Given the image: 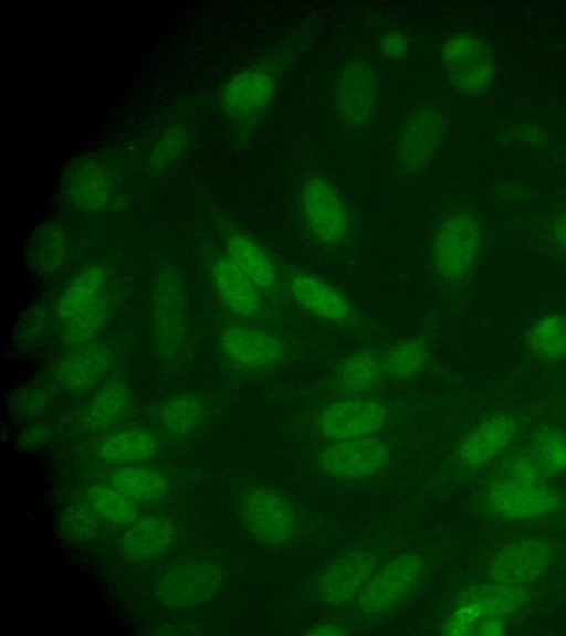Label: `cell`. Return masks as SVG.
<instances>
[{
    "label": "cell",
    "mask_w": 566,
    "mask_h": 636,
    "mask_svg": "<svg viewBox=\"0 0 566 636\" xmlns=\"http://www.w3.org/2000/svg\"><path fill=\"white\" fill-rule=\"evenodd\" d=\"M211 212L222 242L223 253L269 296L293 311L283 293L276 262L277 253L266 247L222 209L213 208Z\"/></svg>",
    "instance_id": "ac0fdd59"
},
{
    "label": "cell",
    "mask_w": 566,
    "mask_h": 636,
    "mask_svg": "<svg viewBox=\"0 0 566 636\" xmlns=\"http://www.w3.org/2000/svg\"><path fill=\"white\" fill-rule=\"evenodd\" d=\"M130 403V392L125 382H107L88 401L82 413V423L88 431H103L117 423Z\"/></svg>",
    "instance_id": "1f68e13d"
},
{
    "label": "cell",
    "mask_w": 566,
    "mask_h": 636,
    "mask_svg": "<svg viewBox=\"0 0 566 636\" xmlns=\"http://www.w3.org/2000/svg\"><path fill=\"white\" fill-rule=\"evenodd\" d=\"M322 26L319 14L305 17L261 55L222 82L218 105L235 147L245 148L252 141L284 76L316 42Z\"/></svg>",
    "instance_id": "5b68a950"
},
{
    "label": "cell",
    "mask_w": 566,
    "mask_h": 636,
    "mask_svg": "<svg viewBox=\"0 0 566 636\" xmlns=\"http://www.w3.org/2000/svg\"><path fill=\"white\" fill-rule=\"evenodd\" d=\"M523 365L500 385L507 392L530 369L549 373L552 378L566 370V311L541 314L526 327L522 337Z\"/></svg>",
    "instance_id": "cb8c5ba5"
},
{
    "label": "cell",
    "mask_w": 566,
    "mask_h": 636,
    "mask_svg": "<svg viewBox=\"0 0 566 636\" xmlns=\"http://www.w3.org/2000/svg\"><path fill=\"white\" fill-rule=\"evenodd\" d=\"M49 316L45 307L34 305L28 308L18 320L14 337L17 342L29 346L38 341L45 331Z\"/></svg>",
    "instance_id": "60d3db41"
},
{
    "label": "cell",
    "mask_w": 566,
    "mask_h": 636,
    "mask_svg": "<svg viewBox=\"0 0 566 636\" xmlns=\"http://www.w3.org/2000/svg\"><path fill=\"white\" fill-rule=\"evenodd\" d=\"M105 283L106 271L101 264H88L81 268L57 297V318L63 322L73 318L104 293Z\"/></svg>",
    "instance_id": "f546056e"
},
{
    "label": "cell",
    "mask_w": 566,
    "mask_h": 636,
    "mask_svg": "<svg viewBox=\"0 0 566 636\" xmlns=\"http://www.w3.org/2000/svg\"><path fill=\"white\" fill-rule=\"evenodd\" d=\"M112 312V300L103 293L91 305L64 322L63 341L71 348L95 340Z\"/></svg>",
    "instance_id": "e575fe53"
},
{
    "label": "cell",
    "mask_w": 566,
    "mask_h": 636,
    "mask_svg": "<svg viewBox=\"0 0 566 636\" xmlns=\"http://www.w3.org/2000/svg\"><path fill=\"white\" fill-rule=\"evenodd\" d=\"M176 528L164 516L137 518L119 540L123 555L132 562H147L160 556L174 544Z\"/></svg>",
    "instance_id": "4316f807"
},
{
    "label": "cell",
    "mask_w": 566,
    "mask_h": 636,
    "mask_svg": "<svg viewBox=\"0 0 566 636\" xmlns=\"http://www.w3.org/2000/svg\"><path fill=\"white\" fill-rule=\"evenodd\" d=\"M483 395L461 417L430 468L417 480L403 509L423 515L429 506L469 487L507 453L551 407L546 393L527 399Z\"/></svg>",
    "instance_id": "7a4b0ae2"
},
{
    "label": "cell",
    "mask_w": 566,
    "mask_h": 636,
    "mask_svg": "<svg viewBox=\"0 0 566 636\" xmlns=\"http://www.w3.org/2000/svg\"><path fill=\"white\" fill-rule=\"evenodd\" d=\"M565 601L566 574L535 584H511L460 572L440 603L468 608L478 622L482 617L504 616L527 623L559 607Z\"/></svg>",
    "instance_id": "4fadbf2b"
},
{
    "label": "cell",
    "mask_w": 566,
    "mask_h": 636,
    "mask_svg": "<svg viewBox=\"0 0 566 636\" xmlns=\"http://www.w3.org/2000/svg\"><path fill=\"white\" fill-rule=\"evenodd\" d=\"M186 293L179 272L163 267L151 293V330L154 347L164 361L179 358L186 338Z\"/></svg>",
    "instance_id": "d6986e66"
},
{
    "label": "cell",
    "mask_w": 566,
    "mask_h": 636,
    "mask_svg": "<svg viewBox=\"0 0 566 636\" xmlns=\"http://www.w3.org/2000/svg\"><path fill=\"white\" fill-rule=\"evenodd\" d=\"M484 225L473 209L455 206L436 223L429 266L443 307L452 315L467 305L484 247Z\"/></svg>",
    "instance_id": "7c38bea8"
},
{
    "label": "cell",
    "mask_w": 566,
    "mask_h": 636,
    "mask_svg": "<svg viewBox=\"0 0 566 636\" xmlns=\"http://www.w3.org/2000/svg\"><path fill=\"white\" fill-rule=\"evenodd\" d=\"M60 524L64 536L77 542L92 540L98 531L95 511L77 504L69 506L63 511Z\"/></svg>",
    "instance_id": "74e56055"
},
{
    "label": "cell",
    "mask_w": 566,
    "mask_h": 636,
    "mask_svg": "<svg viewBox=\"0 0 566 636\" xmlns=\"http://www.w3.org/2000/svg\"><path fill=\"white\" fill-rule=\"evenodd\" d=\"M377 49L381 57L388 61H399L409 53L410 39L400 29H389L379 36Z\"/></svg>",
    "instance_id": "7bdbcfd3"
},
{
    "label": "cell",
    "mask_w": 566,
    "mask_h": 636,
    "mask_svg": "<svg viewBox=\"0 0 566 636\" xmlns=\"http://www.w3.org/2000/svg\"><path fill=\"white\" fill-rule=\"evenodd\" d=\"M546 394L553 410L566 420V370L548 379Z\"/></svg>",
    "instance_id": "f6af8a7d"
},
{
    "label": "cell",
    "mask_w": 566,
    "mask_h": 636,
    "mask_svg": "<svg viewBox=\"0 0 566 636\" xmlns=\"http://www.w3.org/2000/svg\"><path fill=\"white\" fill-rule=\"evenodd\" d=\"M479 393L469 386L444 391L407 389L297 405L282 430L289 438L304 445L365 437L423 422Z\"/></svg>",
    "instance_id": "3957f363"
},
{
    "label": "cell",
    "mask_w": 566,
    "mask_h": 636,
    "mask_svg": "<svg viewBox=\"0 0 566 636\" xmlns=\"http://www.w3.org/2000/svg\"><path fill=\"white\" fill-rule=\"evenodd\" d=\"M553 483L566 481V420L551 404L520 439Z\"/></svg>",
    "instance_id": "d4e9b609"
},
{
    "label": "cell",
    "mask_w": 566,
    "mask_h": 636,
    "mask_svg": "<svg viewBox=\"0 0 566 636\" xmlns=\"http://www.w3.org/2000/svg\"><path fill=\"white\" fill-rule=\"evenodd\" d=\"M379 76L364 57H352L337 72L333 102L338 119L350 129L369 125L379 103Z\"/></svg>",
    "instance_id": "603a6c76"
},
{
    "label": "cell",
    "mask_w": 566,
    "mask_h": 636,
    "mask_svg": "<svg viewBox=\"0 0 566 636\" xmlns=\"http://www.w3.org/2000/svg\"><path fill=\"white\" fill-rule=\"evenodd\" d=\"M48 389L39 385H25L14 392L10 406L14 414L24 418H34L44 413L51 404Z\"/></svg>",
    "instance_id": "f35d334b"
},
{
    "label": "cell",
    "mask_w": 566,
    "mask_h": 636,
    "mask_svg": "<svg viewBox=\"0 0 566 636\" xmlns=\"http://www.w3.org/2000/svg\"><path fill=\"white\" fill-rule=\"evenodd\" d=\"M439 59L449 84L460 94L485 93L496 77V60L488 41L472 31H457L441 43Z\"/></svg>",
    "instance_id": "e0dca14e"
},
{
    "label": "cell",
    "mask_w": 566,
    "mask_h": 636,
    "mask_svg": "<svg viewBox=\"0 0 566 636\" xmlns=\"http://www.w3.org/2000/svg\"><path fill=\"white\" fill-rule=\"evenodd\" d=\"M87 500L95 513L109 523L128 526L137 519L135 501L111 484L92 486Z\"/></svg>",
    "instance_id": "8d00e7d4"
},
{
    "label": "cell",
    "mask_w": 566,
    "mask_h": 636,
    "mask_svg": "<svg viewBox=\"0 0 566 636\" xmlns=\"http://www.w3.org/2000/svg\"><path fill=\"white\" fill-rule=\"evenodd\" d=\"M69 255V235L56 222L44 221L38 224L25 241V262L36 275L43 277L55 275L63 269Z\"/></svg>",
    "instance_id": "83f0119b"
},
{
    "label": "cell",
    "mask_w": 566,
    "mask_h": 636,
    "mask_svg": "<svg viewBox=\"0 0 566 636\" xmlns=\"http://www.w3.org/2000/svg\"><path fill=\"white\" fill-rule=\"evenodd\" d=\"M193 125L184 118H174L155 135L145 157L148 174H158L175 166L189 149Z\"/></svg>",
    "instance_id": "f1b7e54d"
},
{
    "label": "cell",
    "mask_w": 566,
    "mask_h": 636,
    "mask_svg": "<svg viewBox=\"0 0 566 636\" xmlns=\"http://www.w3.org/2000/svg\"><path fill=\"white\" fill-rule=\"evenodd\" d=\"M205 406L193 394L180 393L166 399L158 409L163 430L175 437L193 433L202 423Z\"/></svg>",
    "instance_id": "d6a6232c"
},
{
    "label": "cell",
    "mask_w": 566,
    "mask_h": 636,
    "mask_svg": "<svg viewBox=\"0 0 566 636\" xmlns=\"http://www.w3.org/2000/svg\"><path fill=\"white\" fill-rule=\"evenodd\" d=\"M240 520L260 545L287 551L333 538L338 527L325 515L269 484H251L238 498Z\"/></svg>",
    "instance_id": "8fae6325"
},
{
    "label": "cell",
    "mask_w": 566,
    "mask_h": 636,
    "mask_svg": "<svg viewBox=\"0 0 566 636\" xmlns=\"http://www.w3.org/2000/svg\"><path fill=\"white\" fill-rule=\"evenodd\" d=\"M224 580L222 568L210 560H185L166 568L154 584L159 604L171 610H186L212 598Z\"/></svg>",
    "instance_id": "44dd1931"
},
{
    "label": "cell",
    "mask_w": 566,
    "mask_h": 636,
    "mask_svg": "<svg viewBox=\"0 0 566 636\" xmlns=\"http://www.w3.org/2000/svg\"><path fill=\"white\" fill-rule=\"evenodd\" d=\"M421 515L402 509L336 551L303 583L307 602L332 611H346L381 565L421 530Z\"/></svg>",
    "instance_id": "8992f818"
},
{
    "label": "cell",
    "mask_w": 566,
    "mask_h": 636,
    "mask_svg": "<svg viewBox=\"0 0 566 636\" xmlns=\"http://www.w3.org/2000/svg\"><path fill=\"white\" fill-rule=\"evenodd\" d=\"M158 451L157 437L148 430L130 427L105 436L97 445L98 456L112 464L147 460Z\"/></svg>",
    "instance_id": "4dcf8cb0"
},
{
    "label": "cell",
    "mask_w": 566,
    "mask_h": 636,
    "mask_svg": "<svg viewBox=\"0 0 566 636\" xmlns=\"http://www.w3.org/2000/svg\"><path fill=\"white\" fill-rule=\"evenodd\" d=\"M308 636H347L360 634V630L346 611H333L310 624L303 632Z\"/></svg>",
    "instance_id": "ab89813d"
},
{
    "label": "cell",
    "mask_w": 566,
    "mask_h": 636,
    "mask_svg": "<svg viewBox=\"0 0 566 636\" xmlns=\"http://www.w3.org/2000/svg\"><path fill=\"white\" fill-rule=\"evenodd\" d=\"M448 127V117L439 106L423 104L411 110L396 138L398 167L409 176L424 173L442 147Z\"/></svg>",
    "instance_id": "ffe728a7"
},
{
    "label": "cell",
    "mask_w": 566,
    "mask_h": 636,
    "mask_svg": "<svg viewBox=\"0 0 566 636\" xmlns=\"http://www.w3.org/2000/svg\"><path fill=\"white\" fill-rule=\"evenodd\" d=\"M545 236L566 257V209L555 212L545 224Z\"/></svg>",
    "instance_id": "ee69618b"
},
{
    "label": "cell",
    "mask_w": 566,
    "mask_h": 636,
    "mask_svg": "<svg viewBox=\"0 0 566 636\" xmlns=\"http://www.w3.org/2000/svg\"><path fill=\"white\" fill-rule=\"evenodd\" d=\"M500 194H503L506 199L520 198L523 194V189L513 183H505L500 188Z\"/></svg>",
    "instance_id": "7dc6e473"
},
{
    "label": "cell",
    "mask_w": 566,
    "mask_h": 636,
    "mask_svg": "<svg viewBox=\"0 0 566 636\" xmlns=\"http://www.w3.org/2000/svg\"><path fill=\"white\" fill-rule=\"evenodd\" d=\"M386 340L363 341L337 358L328 369L292 392L297 405L391 391L384 368Z\"/></svg>",
    "instance_id": "9a60e30c"
},
{
    "label": "cell",
    "mask_w": 566,
    "mask_h": 636,
    "mask_svg": "<svg viewBox=\"0 0 566 636\" xmlns=\"http://www.w3.org/2000/svg\"><path fill=\"white\" fill-rule=\"evenodd\" d=\"M481 476L517 484L553 483L520 441Z\"/></svg>",
    "instance_id": "d590c367"
},
{
    "label": "cell",
    "mask_w": 566,
    "mask_h": 636,
    "mask_svg": "<svg viewBox=\"0 0 566 636\" xmlns=\"http://www.w3.org/2000/svg\"><path fill=\"white\" fill-rule=\"evenodd\" d=\"M468 489L467 510L485 530H566V481L517 484L481 476Z\"/></svg>",
    "instance_id": "9c48e42d"
},
{
    "label": "cell",
    "mask_w": 566,
    "mask_h": 636,
    "mask_svg": "<svg viewBox=\"0 0 566 636\" xmlns=\"http://www.w3.org/2000/svg\"><path fill=\"white\" fill-rule=\"evenodd\" d=\"M483 395L423 422L365 437L305 445L306 467L350 491L388 490L430 468L463 414Z\"/></svg>",
    "instance_id": "6da1fadb"
},
{
    "label": "cell",
    "mask_w": 566,
    "mask_h": 636,
    "mask_svg": "<svg viewBox=\"0 0 566 636\" xmlns=\"http://www.w3.org/2000/svg\"><path fill=\"white\" fill-rule=\"evenodd\" d=\"M50 438V430L45 425L34 424L27 427L19 437L22 449L34 451L44 445Z\"/></svg>",
    "instance_id": "bcb514c9"
},
{
    "label": "cell",
    "mask_w": 566,
    "mask_h": 636,
    "mask_svg": "<svg viewBox=\"0 0 566 636\" xmlns=\"http://www.w3.org/2000/svg\"><path fill=\"white\" fill-rule=\"evenodd\" d=\"M505 139L527 148L541 149L547 145L548 132L544 126L534 121H523L507 128Z\"/></svg>",
    "instance_id": "b9f144b4"
},
{
    "label": "cell",
    "mask_w": 566,
    "mask_h": 636,
    "mask_svg": "<svg viewBox=\"0 0 566 636\" xmlns=\"http://www.w3.org/2000/svg\"><path fill=\"white\" fill-rule=\"evenodd\" d=\"M61 177L66 199L80 211L96 213L123 204L115 173L97 156L77 155L67 162Z\"/></svg>",
    "instance_id": "7402d4cb"
},
{
    "label": "cell",
    "mask_w": 566,
    "mask_h": 636,
    "mask_svg": "<svg viewBox=\"0 0 566 636\" xmlns=\"http://www.w3.org/2000/svg\"><path fill=\"white\" fill-rule=\"evenodd\" d=\"M464 531L441 521L422 529L377 571L346 610L360 633L376 628L432 583L459 553Z\"/></svg>",
    "instance_id": "277c9868"
},
{
    "label": "cell",
    "mask_w": 566,
    "mask_h": 636,
    "mask_svg": "<svg viewBox=\"0 0 566 636\" xmlns=\"http://www.w3.org/2000/svg\"><path fill=\"white\" fill-rule=\"evenodd\" d=\"M461 572L511 584L558 577L566 574V530H485Z\"/></svg>",
    "instance_id": "ba28073f"
},
{
    "label": "cell",
    "mask_w": 566,
    "mask_h": 636,
    "mask_svg": "<svg viewBox=\"0 0 566 636\" xmlns=\"http://www.w3.org/2000/svg\"><path fill=\"white\" fill-rule=\"evenodd\" d=\"M276 262L286 303L306 322L363 341L386 340V326L360 308L345 290L279 254Z\"/></svg>",
    "instance_id": "30bf717a"
},
{
    "label": "cell",
    "mask_w": 566,
    "mask_h": 636,
    "mask_svg": "<svg viewBox=\"0 0 566 636\" xmlns=\"http://www.w3.org/2000/svg\"><path fill=\"white\" fill-rule=\"evenodd\" d=\"M296 211L305 239L325 253H339L355 241L357 221L355 212L327 176L313 172L300 183Z\"/></svg>",
    "instance_id": "5bb4252c"
},
{
    "label": "cell",
    "mask_w": 566,
    "mask_h": 636,
    "mask_svg": "<svg viewBox=\"0 0 566 636\" xmlns=\"http://www.w3.org/2000/svg\"><path fill=\"white\" fill-rule=\"evenodd\" d=\"M112 359L109 347L103 342L71 347L56 365V379L70 392H85L105 377Z\"/></svg>",
    "instance_id": "484cf974"
},
{
    "label": "cell",
    "mask_w": 566,
    "mask_h": 636,
    "mask_svg": "<svg viewBox=\"0 0 566 636\" xmlns=\"http://www.w3.org/2000/svg\"><path fill=\"white\" fill-rule=\"evenodd\" d=\"M109 484L134 501H154L168 490L165 475L156 469L138 466L113 471Z\"/></svg>",
    "instance_id": "836d02e7"
},
{
    "label": "cell",
    "mask_w": 566,
    "mask_h": 636,
    "mask_svg": "<svg viewBox=\"0 0 566 636\" xmlns=\"http://www.w3.org/2000/svg\"><path fill=\"white\" fill-rule=\"evenodd\" d=\"M440 330V315L431 310L411 333L386 341L384 368L392 390H407L429 374L452 389L468 386L461 374L446 365L436 353Z\"/></svg>",
    "instance_id": "2e32d148"
},
{
    "label": "cell",
    "mask_w": 566,
    "mask_h": 636,
    "mask_svg": "<svg viewBox=\"0 0 566 636\" xmlns=\"http://www.w3.org/2000/svg\"><path fill=\"white\" fill-rule=\"evenodd\" d=\"M336 335L322 329H286L232 319L218 332V349L238 377L261 380L327 356Z\"/></svg>",
    "instance_id": "52a82bcc"
}]
</instances>
